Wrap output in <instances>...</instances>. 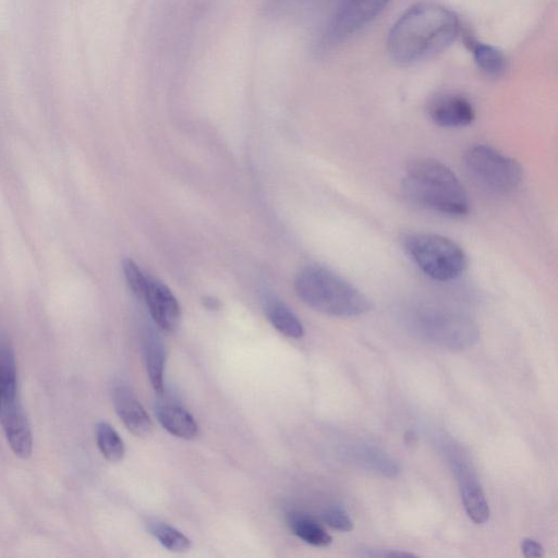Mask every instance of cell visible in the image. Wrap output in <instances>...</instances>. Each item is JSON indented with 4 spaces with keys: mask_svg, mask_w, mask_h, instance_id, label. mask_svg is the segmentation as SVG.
<instances>
[{
    "mask_svg": "<svg viewBox=\"0 0 558 558\" xmlns=\"http://www.w3.org/2000/svg\"><path fill=\"white\" fill-rule=\"evenodd\" d=\"M460 32V20L452 10L435 2H418L392 24L388 53L400 65H413L446 50Z\"/></svg>",
    "mask_w": 558,
    "mask_h": 558,
    "instance_id": "1",
    "label": "cell"
},
{
    "mask_svg": "<svg viewBox=\"0 0 558 558\" xmlns=\"http://www.w3.org/2000/svg\"><path fill=\"white\" fill-rule=\"evenodd\" d=\"M402 186L413 203L434 213L457 218L470 210L463 184L449 167L438 160L420 158L411 162Z\"/></svg>",
    "mask_w": 558,
    "mask_h": 558,
    "instance_id": "2",
    "label": "cell"
},
{
    "mask_svg": "<svg viewBox=\"0 0 558 558\" xmlns=\"http://www.w3.org/2000/svg\"><path fill=\"white\" fill-rule=\"evenodd\" d=\"M298 296L311 308L333 317H356L372 308L369 299L332 270L311 265L295 277Z\"/></svg>",
    "mask_w": 558,
    "mask_h": 558,
    "instance_id": "3",
    "label": "cell"
},
{
    "mask_svg": "<svg viewBox=\"0 0 558 558\" xmlns=\"http://www.w3.org/2000/svg\"><path fill=\"white\" fill-rule=\"evenodd\" d=\"M409 329L436 345L463 350L480 338L476 324L466 315L432 304H416L404 313Z\"/></svg>",
    "mask_w": 558,
    "mask_h": 558,
    "instance_id": "4",
    "label": "cell"
},
{
    "mask_svg": "<svg viewBox=\"0 0 558 558\" xmlns=\"http://www.w3.org/2000/svg\"><path fill=\"white\" fill-rule=\"evenodd\" d=\"M402 245L411 260L427 277L441 281L459 278L468 266L463 248L453 240L435 233H409Z\"/></svg>",
    "mask_w": 558,
    "mask_h": 558,
    "instance_id": "5",
    "label": "cell"
},
{
    "mask_svg": "<svg viewBox=\"0 0 558 558\" xmlns=\"http://www.w3.org/2000/svg\"><path fill=\"white\" fill-rule=\"evenodd\" d=\"M463 163L471 179L495 195L514 192L522 181V168L517 160L487 145L470 147Z\"/></svg>",
    "mask_w": 558,
    "mask_h": 558,
    "instance_id": "6",
    "label": "cell"
},
{
    "mask_svg": "<svg viewBox=\"0 0 558 558\" xmlns=\"http://www.w3.org/2000/svg\"><path fill=\"white\" fill-rule=\"evenodd\" d=\"M390 0H336L324 33L325 45L345 39L372 23Z\"/></svg>",
    "mask_w": 558,
    "mask_h": 558,
    "instance_id": "7",
    "label": "cell"
},
{
    "mask_svg": "<svg viewBox=\"0 0 558 558\" xmlns=\"http://www.w3.org/2000/svg\"><path fill=\"white\" fill-rule=\"evenodd\" d=\"M448 456L468 517L476 524H484L489 519V506L470 460L460 449L452 446L448 450Z\"/></svg>",
    "mask_w": 558,
    "mask_h": 558,
    "instance_id": "8",
    "label": "cell"
},
{
    "mask_svg": "<svg viewBox=\"0 0 558 558\" xmlns=\"http://www.w3.org/2000/svg\"><path fill=\"white\" fill-rule=\"evenodd\" d=\"M143 299L160 329L170 332L178 328L181 320V305L165 283L148 277Z\"/></svg>",
    "mask_w": 558,
    "mask_h": 558,
    "instance_id": "9",
    "label": "cell"
},
{
    "mask_svg": "<svg viewBox=\"0 0 558 558\" xmlns=\"http://www.w3.org/2000/svg\"><path fill=\"white\" fill-rule=\"evenodd\" d=\"M427 114L437 125L442 128H461L471 124L475 119L472 102L463 95L445 93L435 96L427 105Z\"/></svg>",
    "mask_w": 558,
    "mask_h": 558,
    "instance_id": "10",
    "label": "cell"
},
{
    "mask_svg": "<svg viewBox=\"0 0 558 558\" xmlns=\"http://www.w3.org/2000/svg\"><path fill=\"white\" fill-rule=\"evenodd\" d=\"M0 423L14 454L21 459L29 458L33 450L32 432L17 399L0 405Z\"/></svg>",
    "mask_w": 558,
    "mask_h": 558,
    "instance_id": "11",
    "label": "cell"
},
{
    "mask_svg": "<svg viewBox=\"0 0 558 558\" xmlns=\"http://www.w3.org/2000/svg\"><path fill=\"white\" fill-rule=\"evenodd\" d=\"M112 402L118 416L133 435L146 437L151 433V420L128 385H114Z\"/></svg>",
    "mask_w": 558,
    "mask_h": 558,
    "instance_id": "12",
    "label": "cell"
},
{
    "mask_svg": "<svg viewBox=\"0 0 558 558\" xmlns=\"http://www.w3.org/2000/svg\"><path fill=\"white\" fill-rule=\"evenodd\" d=\"M155 412L161 426L173 436L193 439L198 435V424L193 415L175 401H158Z\"/></svg>",
    "mask_w": 558,
    "mask_h": 558,
    "instance_id": "13",
    "label": "cell"
},
{
    "mask_svg": "<svg viewBox=\"0 0 558 558\" xmlns=\"http://www.w3.org/2000/svg\"><path fill=\"white\" fill-rule=\"evenodd\" d=\"M143 350L147 375L157 393L165 391L166 348L159 335L151 328L144 331Z\"/></svg>",
    "mask_w": 558,
    "mask_h": 558,
    "instance_id": "14",
    "label": "cell"
},
{
    "mask_svg": "<svg viewBox=\"0 0 558 558\" xmlns=\"http://www.w3.org/2000/svg\"><path fill=\"white\" fill-rule=\"evenodd\" d=\"M288 524L294 535L312 546L326 547L332 542L328 532L316 520L305 513H289Z\"/></svg>",
    "mask_w": 558,
    "mask_h": 558,
    "instance_id": "15",
    "label": "cell"
},
{
    "mask_svg": "<svg viewBox=\"0 0 558 558\" xmlns=\"http://www.w3.org/2000/svg\"><path fill=\"white\" fill-rule=\"evenodd\" d=\"M265 313L270 324L283 336L299 339L304 328L298 316L282 302L269 300L265 305Z\"/></svg>",
    "mask_w": 558,
    "mask_h": 558,
    "instance_id": "16",
    "label": "cell"
},
{
    "mask_svg": "<svg viewBox=\"0 0 558 558\" xmlns=\"http://www.w3.org/2000/svg\"><path fill=\"white\" fill-rule=\"evenodd\" d=\"M466 44L472 51L477 68L487 76L498 77L506 70V58L496 47L469 37Z\"/></svg>",
    "mask_w": 558,
    "mask_h": 558,
    "instance_id": "17",
    "label": "cell"
},
{
    "mask_svg": "<svg viewBox=\"0 0 558 558\" xmlns=\"http://www.w3.org/2000/svg\"><path fill=\"white\" fill-rule=\"evenodd\" d=\"M353 457L365 468L381 475L393 477L399 473V465L392 458L367 444L356 445L353 448Z\"/></svg>",
    "mask_w": 558,
    "mask_h": 558,
    "instance_id": "18",
    "label": "cell"
},
{
    "mask_svg": "<svg viewBox=\"0 0 558 558\" xmlns=\"http://www.w3.org/2000/svg\"><path fill=\"white\" fill-rule=\"evenodd\" d=\"M17 399V372L12 349L0 344V405Z\"/></svg>",
    "mask_w": 558,
    "mask_h": 558,
    "instance_id": "19",
    "label": "cell"
},
{
    "mask_svg": "<svg viewBox=\"0 0 558 558\" xmlns=\"http://www.w3.org/2000/svg\"><path fill=\"white\" fill-rule=\"evenodd\" d=\"M96 441L101 454L109 462L116 463L123 459V440L109 423L102 421L96 425Z\"/></svg>",
    "mask_w": 558,
    "mask_h": 558,
    "instance_id": "20",
    "label": "cell"
},
{
    "mask_svg": "<svg viewBox=\"0 0 558 558\" xmlns=\"http://www.w3.org/2000/svg\"><path fill=\"white\" fill-rule=\"evenodd\" d=\"M149 533L168 550L182 553L191 548V541L178 529L157 520L147 522Z\"/></svg>",
    "mask_w": 558,
    "mask_h": 558,
    "instance_id": "21",
    "label": "cell"
},
{
    "mask_svg": "<svg viewBox=\"0 0 558 558\" xmlns=\"http://www.w3.org/2000/svg\"><path fill=\"white\" fill-rule=\"evenodd\" d=\"M336 0H270V9L282 14H305Z\"/></svg>",
    "mask_w": 558,
    "mask_h": 558,
    "instance_id": "22",
    "label": "cell"
},
{
    "mask_svg": "<svg viewBox=\"0 0 558 558\" xmlns=\"http://www.w3.org/2000/svg\"><path fill=\"white\" fill-rule=\"evenodd\" d=\"M122 269L125 281L131 291L137 296L143 298L148 277L142 271L138 265L131 258H124Z\"/></svg>",
    "mask_w": 558,
    "mask_h": 558,
    "instance_id": "23",
    "label": "cell"
},
{
    "mask_svg": "<svg viewBox=\"0 0 558 558\" xmlns=\"http://www.w3.org/2000/svg\"><path fill=\"white\" fill-rule=\"evenodd\" d=\"M323 519L327 525L336 531L350 532L353 521L348 511L340 505H332L323 512Z\"/></svg>",
    "mask_w": 558,
    "mask_h": 558,
    "instance_id": "24",
    "label": "cell"
},
{
    "mask_svg": "<svg viewBox=\"0 0 558 558\" xmlns=\"http://www.w3.org/2000/svg\"><path fill=\"white\" fill-rule=\"evenodd\" d=\"M521 549H522V554L525 557H543L544 556L543 546L538 542H536L532 538L522 539Z\"/></svg>",
    "mask_w": 558,
    "mask_h": 558,
    "instance_id": "25",
    "label": "cell"
},
{
    "mask_svg": "<svg viewBox=\"0 0 558 558\" xmlns=\"http://www.w3.org/2000/svg\"><path fill=\"white\" fill-rule=\"evenodd\" d=\"M204 305L209 310H217L220 306V303L218 300L214 298H206L204 301Z\"/></svg>",
    "mask_w": 558,
    "mask_h": 558,
    "instance_id": "26",
    "label": "cell"
}]
</instances>
